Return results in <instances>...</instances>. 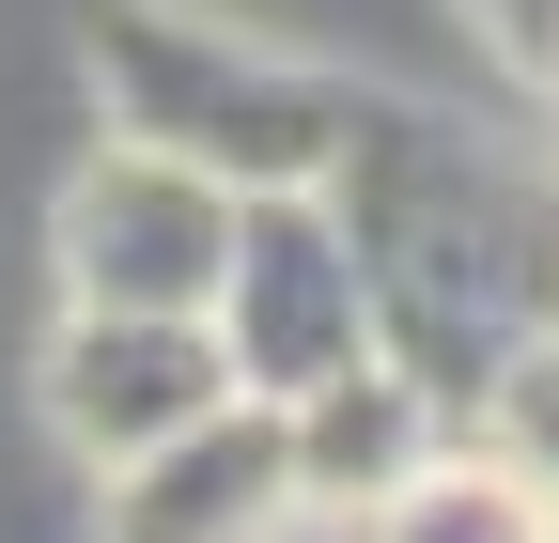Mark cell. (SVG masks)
Wrapping results in <instances>:
<instances>
[{
	"label": "cell",
	"mask_w": 559,
	"mask_h": 543,
	"mask_svg": "<svg viewBox=\"0 0 559 543\" xmlns=\"http://www.w3.org/2000/svg\"><path fill=\"white\" fill-rule=\"evenodd\" d=\"M326 202H342V233L373 264L389 373H419L451 420H481V388L559 326V156L373 94L342 171H326Z\"/></svg>",
	"instance_id": "6da1fadb"
},
{
	"label": "cell",
	"mask_w": 559,
	"mask_h": 543,
	"mask_svg": "<svg viewBox=\"0 0 559 543\" xmlns=\"http://www.w3.org/2000/svg\"><path fill=\"white\" fill-rule=\"evenodd\" d=\"M79 62H94L109 141L171 156V171L234 186V202L326 186L342 141H358V109H373V79H342V62L280 47V32H249V16H202V0H94Z\"/></svg>",
	"instance_id": "7a4b0ae2"
},
{
	"label": "cell",
	"mask_w": 559,
	"mask_h": 543,
	"mask_svg": "<svg viewBox=\"0 0 559 543\" xmlns=\"http://www.w3.org/2000/svg\"><path fill=\"white\" fill-rule=\"evenodd\" d=\"M218 358L249 403H311L342 373H373L389 358V326H373V264L358 233H342V202L326 186H264L249 218H234V264H218Z\"/></svg>",
	"instance_id": "3957f363"
},
{
	"label": "cell",
	"mask_w": 559,
	"mask_h": 543,
	"mask_svg": "<svg viewBox=\"0 0 559 543\" xmlns=\"http://www.w3.org/2000/svg\"><path fill=\"white\" fill-rule=\"evenodd\" d=\"M234 186H202L140 141H94L47 202V264H62V311H218V264H234Z\"/></svg>",
	"instance_id": "277c9868"
},
{
	"label": "cell",
	"mask_w": 559,
	"mask_h": 543,
	"mask_svg": "<svg viewBox=\"0 0 559 543\" xmlns=\"http://www.w3.org/2000/svg\"><path fill=\"white\" fill-rule=\"evenodd\" d=\"M32 403H47V435L94 466V482H124L140 450H171L187 420H218L234 358H218V326L202 311H62L47 326V358H32Z\"/></svg>",
	"instance_id": "5b68a950"
},
{
	"label": "cell",
	"mask_w": 559,
	"mask_h": 543,
	"mask_svg": "<svg viewBox=\"0 0 559 543\" xmlns=\"http://www.w3.org/2000/svg\"><path fill=\"white\" fill-rule=\"evenodd\" d=\"M311 497H296V435L280 403H218L187 420L171 450H140L109 482V543H280Z\"/></svg>",
	"instance_id": "8992f818"
},
{
	"label": "cell",
	"mask_w": 559,
	"mask_h": 543,
	"mask_svg": "<svg viewBox=\"0 0 559 543\" xmlns=\"http://www.w3.org/2000/svg\"><path fill=\"white\" fill-rule=\"evenodd\" d=\"M280 435H296V497H311L326 528H373V512H389L466 420H451L419 373L373 358V373H342V388H311V403H280Z\"/></svg>",
	"instance_id": "52a82bcc"
},
{
	"label": "cell",
	"mask_w": 559,
	"mask_h": 543,
	"mask_svg": "<svg viewBox=\"0 0 559 543\" xmlns=\"http://www.w3.org/2000/svg\"><path fill=\"white\" fill-rule=\"evenodd\" d=\"M358 543H544V482H513L481 435H451V450L419 466V482H404Z\"/></svg>",
	"instance_id": "ba28073f"
},
{
	"label": "cell",
	"mask_w": 559,
	"mask_h": 543,
	"mask_svg": "<svg viewBox=\"0 0 559 543\" xmlns=\"http://www.w3.org/2000/svg\"><path fill=\"white\" fill-rule=\"evenodd\" d=\"M466 435L498 450L513 482H544V497H559V326H544V342H528L498 388H481V420H466Z\"/></svg>",
	"instance_id": "9c48e42d"
},
{
	"label": "cell",
	"mask_w": 559,
	"mask_h": 543,
	"mask_svg": "<svg viewBox=\"0 0 559 543\" xmlns=\"http://www.w3.org/2000/svg\"><path fill=\"white\" fill-rule=\"evenodd\" d=\"M466 16H481V47H498L513 79H544V62H559V0H466Z\"/></svg>",
	"instance_id": "30bf717a"
},
{
	"label": "cell",
	"mask_w": 559,
	"mask_h": 543,
	"mask_svg": "<svg viewBox=\"0 0 559 543\" xmlns=\"http://www.w3.org/2000/svg\"><path fill=\"white\" fill-rule=\"evenodd\" d=\"M280 543H358V528H326V512H296V528H280Z\"/></svg>",
	"instance_id": "8fae6325"
},
{
	"label": "cell",
	"mask_w": 559,
	"mask_h": 543,
	"mask_svg": "<svg viewBox=\"0 0 559 543\" xmlns=\"http://www.w3.org/2000/svg\"><path fill=\"white\" fill-rule=\"evenodd\" d=\"M544 543H559V497H544Z\"/></svg>",
	"instance_id": "7c38bea8"
}]
</instances>
